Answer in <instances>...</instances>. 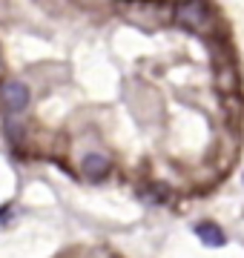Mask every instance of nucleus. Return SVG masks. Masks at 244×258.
I'll return each mask as SVG.
<instances>
[{
    "label": "nucleus",
    "instance_id": "nucleus-1",
    "mask_svg": "<svg viewBox=\"0 0 244 258\" xmlns=\"http://www.w3.org/2000/svg\"><path fill=\"white\" fill-rule=\"evenodd\" d=\"M3 106L9 112H23L29 106V89L26 83L20 81H9L3 83Z\"/></svg>",
    "mask_w": 244,
    "mask_h": 258
},
{
    "label": "nucleus",
    "instance_id": "nucleus-2",
    "mask_svg": "<svg viewBox=\"0 0 244 258\" xmlns=\"http://www.w3.org/2000/svg\"><path fill=\"white\" fill-rule=\"evenodd\" d=\"M178 20L184 23V26L201 32V29H204V20H207V12H204L201 3H187V6H181L178 9Z\"/></svg>",
    "mask_w": 244,
    "mask_h": 258
},
{
    "label": "nucleus",
    "instance_id": "nucleus-3",
    "mask_svg": "<svg viewBox=\"0 0 244 258\" xmlns=\"http://www.w3.org/2000/svg\"><path fill=\"white\" fill-rule=\"evenodd\" d=\"M106 169H109V161H106L103 155H98V152H92V155L84 158V172L89 178H95V181L106 175Z\"/></svg>",
    "mask_w": 244,
    "mask_h": 258
},
{
    "label": "nucleus",
    "instance_id": "nucleus-4",
    "mask_svg": "<svg viewBox=\"0 0 244 258\" xmlns=\"http://www.w3.org/2000/svg\"><path fill=\"white\" fill-rule=\"evenodd\" d=\"M196 232H198V235H201V238L207 241V244H216V247H218V244H224V232L218 230L216 224H210V221L198 224V227H196Z\"/></svg>",
    "mask_w": 244,
    "mask_h": 258
}]
</instances>
